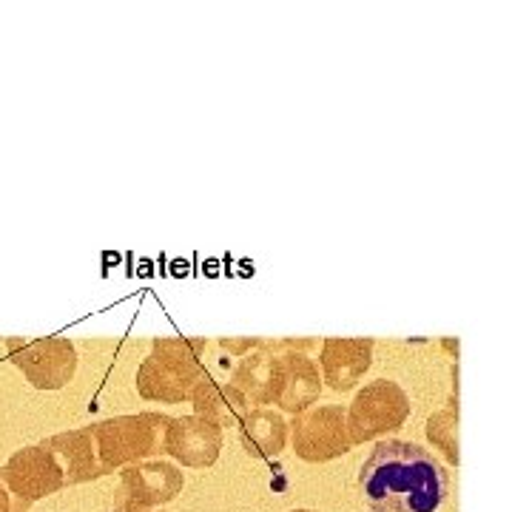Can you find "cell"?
<instances>
[{"label": "cell", "instance_id": "cell-1", "mask_svg": "<svg viewBox=\"0 0 512 512\" xmlns=\"http://www.w3.org/2000/svg\"><path fill=\"white\" fill-rule=\"evenodd\" d=\"M450 478L439 458L410 441H379L359 470L373 512H439Z\"/></svg>", "mask_w": 512, "mask_h": 512}, {"label": "cell", "instance_id": "cell-2", "mask_svg": "<svg viewBox=\"0 0 512 512\" xmlns=\"http://www.w3.org/2000/svg\"><path fill=\"white\" fill-rule=\"evenodd\" d=\"M202 353H205V339L200 336L157 339L137 370L140 396L160 404L188 402L197 384L208 376L202 365Z\"/></svg>", "mask_w": 512, "mask_h": 512}, {"label": "cell", "instance_id": "cell-3", "mask_svg": "<svg viewBox=\"0 0 512 512\" xmlns=\"http://www.w3.org/2000/svg\"><path fill=\"white\" fill-rule=\"evenodd\" d=\"M168 421L171 416L163 413H137V416H117L92 424L89 430L106 476L117 467L140 464L157 453H165L163 441Z\"/></svg>", "mask_w": 512, "mask_h": 512}, {"label": "cell", "instance_id": "cell-4", "mask_svg": "<svg viewBox=\"0 0 512 512\" xmlns=\"http://www.w3.org/2000/svg\"><path fill=\"white\" fill-rule=\"evenodd\" d=\"M9 359L37 390H60L74 379L77 350L69 339L46 336V339H6Z\"/></svg>", "mask_w": 512, "mask_h": 512}, {"label": "cell", "instance_id": "cell-5", "mask_svg": "<svg viewBox=\"0 0 512 512\" xmlns=\"http://www.w3.org/2000/svg\"><path fill=\"white\" fill-rule=\"evenodd\" d=\"M291 433L296 456L302 461H311V464L345 456L353 447L348 433V413L339 404L311 407V410L293 416Z\"/></svg>", "mask_w": 512, "mask_h": 512}, {"label": "cell", "instance_id": "cell-6", "mask_svg": "<svg viewBox=\"0 0 512 512\" xmlns=\"http://www.w3.org/2000/svg\"><path fill=\"white\" fill-rule=\"evenodd\" d=\"M410 413L404 390L393 382L367 384L348 410V433L353 444H365L382 433L399 430Z\"/></svg>", "mask_w": 512, "mask_h": 512}, {"label": "cell", "instance_id": "cell-7", "mask_svg": "<svg viewBox=\"0 0 512 512\" xmlns=\"http://www.w3.org/2000/svg\"><path fill=\"white\" fill-rule=\"evenodd\" d=\"M0 484L15 495V501L26 512L40 498L63 490L66 476H63V467L57 464V458L43 444H35V447L18 450L0 467Z\"/></svg>", "mask_w": 512, "mask_h": 512}, {"label": "cell", "instance_id": "cell-8", "mask_svg": "<svg viewBox=\"0 0 512 512\" xmlns=\"http://www.w3.org/2000/svg\"><path fill=\"white\" fill-rule=\"evenodd\" d=\"M183 473L168 461L128 464L120 473V493L114 512H146L174 501L183 493Z\"/></svg>", "mask_w": 512, "mask_h": 512}, {"label": "cell", "instance_id": "cell-9", "mask_svg": "<svg viewBox=\"0 0 512 512\" xmlns=\"http://www.w3.org/2000/svg\"><path fill=\"white\" fill-rule=\"evenodd\" d=\"M163 450L183 467H211L222 450V430L200 416H180L165 427Z\"/></svg>", "mask_w": 512, "mask_h": 512}, {"label": "cell", "instance_id": "cell-10", "mask_svg": "<svg viewBox=\"0 0 512 512\" xmlns=\"http://www.w3.org/2000/svg\"><path fill=\"white\" fill-rule=\"evenodd\" d=\"M231 384L254 404H279L282 393V356L274 350H256L239 359Z\"/></svg>", "mask_w": 512, "mask_h": 512}, {"label": "cell", "instance_id": "cell-11", "mask_svg": "<svg viewBox=\"0 0 512 512\" xmlns=\"http://www.w3.org/2000/svg\"><path fill=\"white\" fill-rule=\"evenodd\" d=\"M43 447H46V450L57 458V464L63 467L66 484H83V481H94V478L106 476L89 427L69 430V433H57L52 439L43 441Z\"/></svg>", "mask_w": 512, "mask_h": 512}, {"label": "cell", "instance_id": "cell-12", "mask_svg": "<svg viewBox=\"0 0 512 512\" xmlns=\"http://www.w3.org/2000/svg\"><path fill=\"white\" fill-rule=\"evenodd\" d=\"M370 353H373L370 339H325L319 353L325 382L339 393L350 390L370 367Z\"/></svg>", "mask_w": 512, "mask_h": 512}, {"label": "cell", "instance_id": "cell-13", "mask_svg": "<svg viewBox=\"0 0 512 512\" xmlns=\"http://www.w3.org/2000/svg\"><path fill=\"white\" fill-rule=\"evenodd\" d=\"M282 356V393H279V407L285 413H305L311 410V404L319 402L322 393V382H319V367L313 365L299 350H288L279 353Z\"/></svg>", "mask_w": 512, "mask_h": 512}, {"label": "cell", "instance_id": "cell-14", "mask_svg": "<svg viewBox=\"0 0 512 512\" xmlns=\"http://www.w3.org/2000/svg\"><path fill=\"white\" fill-rule=\"evenodd\" d=\"M191 404H194V416L211 421L217 427H234L248 416V399L239 393L234 384L217 382L211 376H205L197 390L191 393Z\"/></svg>", "mask_w": 512, "mask_h": 512}, {"label": "cell", "instance_id": "cell-15", "mask_svg": "<svg viewBox=\"0 0 512 512\" xmlns=\"http://www.w3.org/2000/svg\"><path fill=\"white\" fill-rule=\"evenodd\" d=\"M239 439L251 458H276L285 450L288 424L274 410H248V416L239 421Z\"/></svg>", "mask_w": 512, "mask_h": 512}, {"label": "cell", "instance_id": "cell-16", "mask_svg": "<svg viewBox=\"0 0 512 512\" xmlns=\"http://www.w3.org/2000/svg\"><path fill=\"white\" fill-rule=\"evenodd\" d=\"M453 433H456V419L450 413H439V416L427 421V436L439 444L450 461H458V444L453 439Z\"/></svg>", "mask_w": 512, "mask_h": 512}, {"label": "cell", "instance_id": "cell-17", "mask_svg": "<svg viewBox=\"0 0 512 512\" xmlns=\"http://www.w3.org/2000/svg\"><path fill=\"white\" fill-rule=\"evenodd\" d=\"M0 512H23V507L15 501V495L9 493L3 484H0Z\"/></svg>", "mask_w": 512, "mask_h": 512}, {"label": "cell", "instance_id": "cell-18", "mask_svg": "<svg viewBox=\"0 0 512 512\" xmlns=\"http://www.w3.org/2000/svg\"><path fill=\"white\" fill-rule=\"evenodd\" d=\"M293 512H313V510H293Z\"/></svg>", "mask_w": 512, "mask_h": 512}, {"label": "cell", "instance_id": "cell-19", "mask_svg": "<svg viewBox=\"0 0 512 512\" xmlns=\"http://www.w3.org/2000/svg\"><path fill=\"white\" fill-rule=\"evenodd\" d=\"M146 512H151V510H146ZM160 512H163V510H160Z\"/></svg>", "mask_w": 512, "mask_h": 512}]
</instances>
